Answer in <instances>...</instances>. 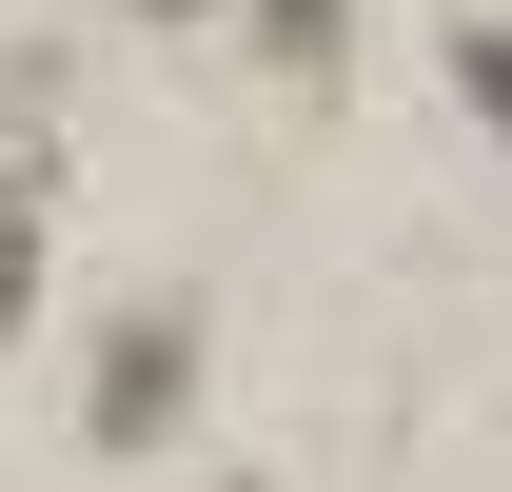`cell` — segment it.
I'll use <instances>...</instances> for the list:
<instances>
[{
  "mask_svg": "<svg viewBox=\"0 0 512 492\" xmlns=\"http://www.w3.org/2000/svg\"><path fill=\"white\" fill-rule=\"evenodd\" d=\"M0 315H20V217H0Z\"/></svg>",
  "mask_w": 512,
  "mask_h": 492,
  "instance_id": "1",
  "label": "cell"
},
{
  "mask_svg": "<svg viewBox=\"0 0 512 492\" xmlns=\"http://www.w3.org/2000/svg\"><path fill=\"white\" fill-rule=\"evenodd\" d=\"M473 79H493V119H512V40H493V60H473Z\"/></svg>",
  "mask_w": 512,
  "mask_h": 492,
  "instance_id": "2",
  "label": "cell"
}]
</instances>
